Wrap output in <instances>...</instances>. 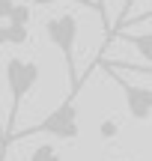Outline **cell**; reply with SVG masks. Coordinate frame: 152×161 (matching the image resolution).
<instances>
[{"label": "cell", "mask_w": 152, "mask_h": 161, "mask_svg": "<svg viewBox=\"0 0 152 161\" xmlns=\"http://www.w3.org/2000/svg\"><path fill=\"white\" fill-rule=\"evenodd\" d=\"M54 3H63V0H30V6H54ZM72 3H81V6H93L90 0H72Z\"/></svg>", "instance_id": "cell-10"}, {"label": "cell", "mask_w": 152, "mask_h": 161, "mask_svg": "<svg viewBox=\"0 0 152 161\" xmlns=\"http://www.w3.org/2000/svg\"><path fill=\"white\" fill-rule=\"evenodd\" d=\"M113 134H117V122L105 119V122H101V137H113Z\"/></svg>", "instance_id": "cell-11"}, {"label": "cell", "mask_w": 152, "mask_h": 161, "mask_svg": "<svg viewBox=\"0 0 152 161\" xmlns=\"http://www.w3.org/2000/svg\"><path fill=\"white\" fill-rule=\"evenodd\" d=\"M78 30H81V24H78V18L72 15V12L51 15V18L45 21V36H48V42H51V45L57 48L60 54H63L69 90H81V86H87V80H90V75H93V69H99V57H95L93 63H90V69L84 72V75H78V66H75V42H78Z\"/></svg>", "instance_id": "cell-1"}, {"label": "cell", "mask_w": 152, "mask_h": 161, "mask_svg": "<svg viewBox=\"0 0 152 161\" xmlns=\"http://www.w3.org/2000/svg\"><path fill=\"white\" fill-rule=\"evenodd\" d=\"M0 140H3V92H0Z\"/></svg>", "instance_id": "cell-12"}, {"label": "cell", "mask_w": 152, "mask_h": 161, "mask_svg": "<svg viewBox=\"0 0 152 161\" xmlns=\"http://www.w3.org/2000/svg\"><path fill=\"white\" fill-rule=\"evenodd\" d=\"M27 161H63V152H60L54 143H39L33 152H30Z\"/></svg>", "instance_id": "cell-6"}, {"label": "cell", "mask_w": 152, "mask_h": 161, "mask_svg": "<svg viewBox=\"0 0 152 161\" xmlns=\"http://www.w3.org/2000/svg\"><path fill=\"white\" fill-rule=\"evenodd\" d=\"M111 39H122L152 66V33H122V30H117V33H111ZM111 39H107V45H111Z\"/></svg>", "instance_id": "cell-4"}, {"label": "cell", "mask_w": 152, "mask_h": 161, "mask_svg": "<svg viewBox=\"0 0 152 161\" xmlns=\"http://www.w3.org/2000/svg\"><path fill=\"white\" fill-rule=\"evenodd\" d=\"M149 21H152V6H149L146 12H140V15H134V18H125V21L119 24V30H122L125 24H149ZM105 48H107V45H105Z\"/></svg>", "instance_id": "cell-9"}, {"label": "cell", "mask_w": 152, "mask_h": 161, "mask_svg": "<svg viewBox=\"0 0 152 161\" xmlns=\"http://www.w3.org/2000/svg\"><path fill=\"white\" fill-rule=\"evenodd\" d=\"M105 72H107V78H113V80L119 84V90H122V98H125V108H128L131 119H137V122L152 119V86H137V84H131V80L119 78L113 69H105Z\"/></svg>", "instance_id": "cell-3"}, {"label": "cell", "mask_w": 152, "mask_h": 161, "mask_svg": "<svg viewBox=\"0 0 152 161\" xmlns=\"http://www.w3.org/2000/svg\"><path fill=\"white\" fill-rule=\"evenodd\" d=\"M134 3H137V0H122V9H119V18H117L113 24H111V33H113V30H119V24H122L125 18H128V12H131V6H134ZM107 39H111V36H107ZM105 45H107V42H105ZM105 45H101L99 57H105Z\"/></svg>", "instance_id": "cell-7"}, {"label": "cell", "mask_w": 152, "mask_h": 161, "mask_svg": "<svg viewBox=\"0 0 152 161\" xmlns=\"http://www.w3.org/2000/svg\"><path fill=\"white\" fill-rule=\"evenodd\" d=\"M99 66H105V69H128V72H134V75H152L149 63H125V60H105V57H99Z\"/></svg>", "instance_id": "cell-5"}, {"label": "cell", "mask_w": 152, "mask_h": 161, "mask_svg": "<svg viewBox=\"0 0 152 161\" xmlns=\"http://www.w3.org/2000/svg\"><path fill=\"white\" fill-rule=\"evenodd\" d=\"M81 90H84V86H81ZM81 90H69L66 98L42 122L24 128V131H12L9 134V143L36 137V134H45V137H54V140H75L78 134H81V122H78V98H81Z\"/></svg>", "instance_id": "cell-2"}, {"label": "cell", "mask_w": 152, "mask_h": 161, "mask_svg": "<svg viewBox=\"0 0 152 161\" xmlns=\"http://www.w3.org/2000/svg\"><path fill=\"white\" fill-rule=\"evenodd\" d=\"M90 3L95 6V12H99V18H101L105 36H111V15H107V0H90ZM105 42H107V39H105Z\"/></svg>", "instance_id": "cell-8"}]
</instances>
